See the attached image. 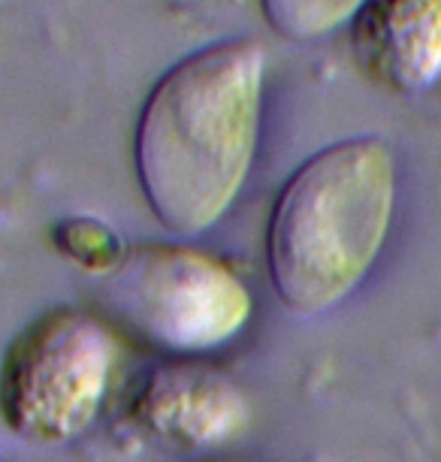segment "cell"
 <instances>
[{
  "label": "cell",
  "instance_id": "6da1fadb",
  "mask_svg": "<svg viewBox=\"0 0 441 462\" xmlns=\"http://www.w3.org/2000/svg\"><path fill=\"white\" fill-rule=\"evenodd\" d=\"M266 55L212 42L154 85L136 127V172L167 230L197 236L227 215L257 152Z\"/></svg>",
  "mask_w": 441,
  "mask_h": 462
},
{
  "label": "cell",
  "instance_id": "7a4b0ae2",
  "mask_svg": "<svg viewBox=\"0 0 441 462\" xmlns=\"http://www.w3.org/2000/svg\"><path fill=\"white\" fill-rule=\"evenodd\" d=\"M396 203V161L384 139L326 145L275 199L266 263L272 291L297 315H321L357 287L384 248Z\"/></svg>",
  "mask_w": 441,
  "mask_h": 462
},
{
  "label": "cell",
  "instance_id": "3957f363",
  "mask_svg": "<svg viewBox=\"0 0 441 462\" xmlns=\"http://www.w3.org/2000/svg\"><path fill=\"white\" fill-rule=\"evenodd\" d=\"M100 305L140 342L191 356L221 347L251 318V296L239 275L203 251L145 245L103 275Z\"/></svg>",
  "mask_w": 441,
  "mask_h": 462
},
{
  "label": "cell",
  "instance_id": "277c9868",
  "mask_svg": "<svg viewBox=\"0 0 441 462\" xmlns=\"http://www.w3.org/2000/svg\"><path fill=\"white\" fill-rule=\"evenodd\" d=\"M112 333L88 311L51 309L24 327L0 365V417L19 439L60 444L97 420L112 374Z\"/></svg>",
  "mask_w": 441,
  "mask_h": 462
},
{
  "label": "cell",
  "instance_id": "5b68a950",
  "mask_svg": "<svg viewBox=\"0 0 441 462\" xmlns=\"http://www.w3.org/2000/svg\"><path fill=\"white\" fill-rule=\"evenodd\" d=\"M145 430L181 448H218L248 423L245 393L203 363H167L154 369L136 399Z\"/></svg>",
  "mask_w": 441,
  "mask_h": 462
},
{
  "label": "cell",
  "instance_id": "8992f818",
  "mask_svg": "<svg viewBox=\"0 0 441 462\" xmlns=\"http://www.w3.org/2000/svg\"><path fill=\"white\" fill-rule=\"evenodd\" d=\"M354 51L384 88L429 91L441 79V0H369L354 19Z\"/></svg>",
  "mask_w": 441,
  "mask_h": 462
},
{
  "label": "cell",
  "instance_id": "52a82bcc",
  "mask_svg": "<svg viewBox=\"0 0 441 462\" xmlns=\"http://www.w3.org/2000/svg\"><path fill=\"white\" fill-rule=\"evenodd\" d=\"M266 19L281 37L308 42L357 19L369 0H261Z\"/></svg>",
  "mask_w": 441,
  "mask_h": 462
}]
</instances>
